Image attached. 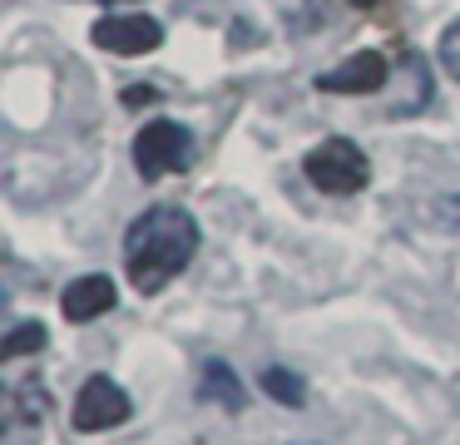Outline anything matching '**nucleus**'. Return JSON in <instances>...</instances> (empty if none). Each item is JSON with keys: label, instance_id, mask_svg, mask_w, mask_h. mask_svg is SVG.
<instances>
[{"label": "nucleus", "instance_id": "nucleus-10", "mask_svg": "<svg viewBox=\"0 0 460 445\" xmlns=\"http://www.w3.org/2000/svg\"><path fill=\"white\" fill-rule=\"evenodd\" d=\"M262 391H268L272 401H282V405H307V381L292 376V371H282V366H268V371H262Z\"/></svg>", "mask_w": 460, "mask_h": 445}, {"label": "nucleus", "instance_id": "nucleus-16", "mask_svg": "<svg viewBox=\"0 0 460 445\" xmlns=\"http://www.w3.org/2000/svg\"><path fill=\"white\" fill-rule=\"evenodd\" d=\"M0 307H5V292H0Z\"/></svg>", "mask_w": 460, "mask_h": 445}, {"label": "nucleus", "instance_id": "nucleus-1", "mask_svg": "<svg viewBox=\"0 0 460 445\" xmlns=\"http://www.w3.org/2000/svg\"><path fill=\"white\" fill-rule=\"evenodd\" d=\"M193 253H199V223L189 208L173 203H154L124 233V272L144 297L164 292V282H173L193 263Z\"/></svg>", "mask_w": 460, "mask_h": 445}, {"label": "nucleus", "instance_id": "nucleus-3", "mask_svg": "<svg viewBox=\"0 0 460 445\" xmlns=\"http://www.w3.org/2000/svg\"><path fill=\"white\" fill-rule=\"evenodd\" d=\"M302 168H307L312 188H322V193H361L371 183V164L351 138H322L302 158Z\"/></svg>", "mask_w": 460, "mask_h": 445}, {"label": "nucleus", "instance_id": "nucleus-11", "mask_svg": "<svg viewBox=\"0 0 460 445\" xmlns=\"http://www.w3.org/2000/svg\"><path fill=\"white\" fill-rule=\"evenodd\" d=\"M436 55H440V65H446V75L460 85V20H450V25L440 30V40H436Z\"/></svg>", "mask_w": 460, "mask_h": 445}, {"label": "nucleus", "instance_id": "nucleus-9", "mask_svg": "<svg viewBox=\"0 0 460 445\" xmlns=\"http://www.w3.org/2000/svg\"><path fill=\"white\" fill-rule=\"evenodd\" d=\"M50 342L40 322H15V332L0 342V361H21V356H35L40 346Z\"/></svg>", "mask_w": 460, "mask_h": 445}, {"label": "nucleus", "instance_id": "nucleus-14", "mask_svg": "<svg viewBox=\"0 0 460 445\" xmlns=\"http://www.w3.org/2000/svg\"><path fill=\"white\" fill-rule=\"evenodd\" d=\"M100 5H139V0H100Z\"/></svg>", "mask_w": 460, "mask_h": 445}, {"label": "nucleus", "instance_id": "nucleus-5", "mask_svg": "<svg viewBox=\"0 0 460 445\" xmlns=\"http://www.w3.org/2000/svg\"><path fill=\"white\" fill-rule=\"evenodd\" d=\"M94 45L110 49V55H149L164 45V25L154 15H104L94 25Z\"/></svg>", "mask_w": 460, "mask_h": 445}, {"label": "nucleus", "instance_id": "nucleus-8", "mask_svg": "<svg viewBox=\"0 0 460 445\" xmlns=\"http://www.w3.org/2000/svg\"><path fill=\"white\" fill-rule=\"evenodd\" d=\"M203 396H213L223 411H243L248 405V391H243V381L233 376L228 361H203Z\"/></svg>", "mask_w": 460, "mask_h": 445}, {"label": "nucleus", "instance_id": "nucleus-12", "mask_svg": "<svg viewBox=\"0 0 460 445\" xmlns=\"http://www.w3.org/2000/svg\"><path fill=\"white\" fill-rule=\"evenodd\" d=\"M21 421V405H15V391L5 381H0V431H11V425Z\"/></svg>", "mask_w": 460, "mask_h": 445}, {"label": "nucleus", "instance_id": "nucleus-4", "mask_svg": "<svg viewBox=\"0 0 460 445\" xmlns=\"http://www.w3.org/2000/svg\"><path fill=\"white\" fill-rule=\"evenodd\" d=\"M129 411L134 405H129V396H124L119 381H110V376H90V381L80 386V396H75L70 421H75V431L94 435V431H114V425H124Z\"/></svg>", "mask_w": 460, "mask_h": 445}, {"label": "nucleus", "instance_id": "nucleus-7", "mask_svg": "<svg viewBox=\"0 0 460 445\" xmlns=\"http://www.w3.org/2000/svg\"><path fill=\"white\" fill-rule=\"evenodd\" d=\"M114 302H119V292H114V282H110L104 272L75 277V282L60 292V312H65V322H94V316L114 312Z\"/></svg>", "mask_w": 460, "mask_h": 445}, {"label": "nucleus", "instance_id": "nucleus-2", "mask_svg": "<svg viewBox=\"0 0 460 445\" xmlns=\"http://www.w3.org/2000/svg\"><path fill=\"white\" fill-rule=\"evenodd\" d=\"M189 154H193V134L173 119H154L134 134V164H139V178L144 183H159L169 174H183L189 168Z\"/></svg>", "mask_w": 460, "mask_h": 445}, {"label": "nucleus", "instance_id": "nucleus-13", "mask_svg": "<svg viewBox=\"0 0 460 445\" xmlns=\"http://www.w3.org/2000/svg\"><path fill=\"white\" fill-rule=\"evenodd\" d=\"M436 218H440V223H446V227H460V193H456V198H440Z\"/></svg>", "mask_w": 460, "mask_h": 445}, {"label": "nucleus", "instance_id": "nucleus-15", "mask_svg": "<svg viewBox=\"0 0 460 445\" xmlns=\"http://www.w3.org/2000/svg\"><path fill=\"white\" fill-rule=\"evenodd\" d=\"M347 5H361V10H371V5H376V0H347Z\"/></svg>", "mask_w": 460, "mask_h": 445}, {"label": "nucleus", "instance_id": "nucleus-6", "mask_svg": "<svg viewBox=\"0 0 460 445\" xmlns=\"http://www.w3.org/2000/svg\"><path fill=\"white\" fill-rule=\"evenodd\" d=\"M381 85H386V55H376V49H361L347 65L317 75V89H327V94H376Z\"/></svg>", "mask_w": 460, "mask_h": 445}]
</instances>
